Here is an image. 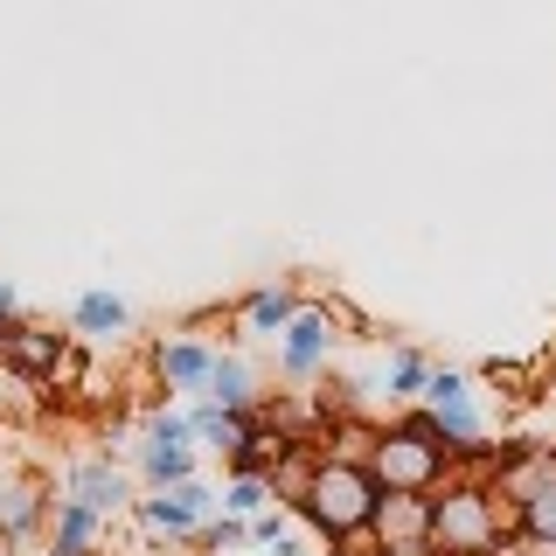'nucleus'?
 <instances>
[{
    "label": "nucleus",
    "instance_id": "nucleus-13",
    "mask_svg": "<svg viewBox=\"0 0 556 556\" xmlns=\"http://www.w3.org/2000/svg\"><path fill=\"white\" fill-rule=\"evenodd\" d=\"M257 369L237 355V348H216V362H208V382H202V404L216 410H257Z\"/></svg>",
    "mask_w": 556,
    "mask_h": 556
},
{
    "label": "nucleus",
    "instance_id": "nucleus-9",
    "mask_svg": "<svg viewBox=\"0 0 556 556\" xmlns=\"http://www.w3.org/2000/svg\"><path fill=\"white\" fill-rule=\"evenodd\" d=\"M300 306H306V292L292 286V278H265L257 292L237 300V341H278Z\"/></svg>",
    "mask_w": 556,
    "mask_h": 556
},
{
    "label": "nucleus",
    "instance_id": "nucleus-16",
    "mask_svg": "<svg viewBox=\"0 0 556 556\" xmlns=\"http://www.w3.org/2000/svg\"><path fill=\"white\" fill-rule=\"evenodd\" d=\"M271 480H223V494H216V515H230V521H251V515H265L271 508Z\"/></svg>",
    "mask_w": 556,
    "mask_h": 556
},
{
    "label": "nucleus",
    "instance_id": "nucleus-4",
    "mask_svg": "<svg viewBox=\"0 0 556 556\" xmlns=\"http://www.w3.org/2000/svg\"><path fill=\"white\" fill-rule=\"evenodd\" d=\"M216 515V486L208 480H181V486H153V494L132 501V529L153 535V543H195Z\"/></svg>",
    "mask_w": 556,
    "mask_h": 556
},
{
    "label": "nucleus",
    "instance_id": "nucleus-21",
    "mask_svg": "<svg viewBox=\"0 0 556 556\" xmlns=\"http://www.w3.org/2000/svg\"><path fill=\"white\" fill-rule=\"evenodd\" d=\"M515 556H556V535H521Z\"/></svg>",
    "mask_w": 556,
    "mask_h": 556
},
{
    "label": "nucleus",
    "instance_id": "nucleus-11",
    "mask_svg": "<svg viewBox=\"0 0 556 556\" xmlns=\"http://www.w3.org/2000/svg\"><path fill=\"white\" fill-rule=\"evenodd\" d=\"M70 334L91 341V348H112V341L132 334V306L118 300L112 286H91V292H77V306H70Z\"/></svg>",
    "mask_w": 556,
    "mask_h": 556
},
{
    "label": "nucleus",
    "instance_id": "nucleus-17",
    "mask_svg": "<svg viewBox=\"0 0 556 556\" xmlns=\"http://www.w3.org/2000/svg\"><path fill=\"white\" fill-rule=\"evenodd\" d=\"M417 404H425V410H466V404H473V376H466V369H439V362H431V382H425Z\"/></svg>",
    "mask_w": 556,
    "mask_h": 556
},
{
    "label": "nucleus",
    "instance_id": "nucleus-18",
    "mask_svg": "<svg viewBox=\"0 0 556 556\" xmlns=\"http://www.w3.org/2000/svg\"><path fill=\"white\" fill-rule=\"evenodd\" d=\"M278 535H292V508L278 501V508H265V515H251L243 521V543H257V549H271Z\"/></svg>",
    "mask_w": 556,
    "mask_h": 556
},
{
    "label": "nucleus",
    "instance_id": "nucleus-2",
    "mask_svg": "<svg viewBox=\"0 0 556 556\" xmlns=\"http://www.w3.org/2000/svg\"><path fill=\"white\" fill-rule=\"evenodd\" d=\"M425 549L431 556H494L501 549V508L486 486H445V494H425Z\"/></svg>",
    "mask_w": 556,
    "mask_h": 556
},
{
    "label": "nucleus",
    "instance_id": "nucleus-15",
    "mask_svg": "<svg viewBox=\"0 0 556 556\" xmlns=\"http://www.w3.org/2000/svg\"><path fill=\"white\" fill-rule=\"evenodd\" d=\"M425 382H431V355H425V348L396 341L390 355H382V376H376V390L390 396V404H417V396H425Z\"/></svg>",
    "mask_w": 556,
    "mask_h": 556
},
{
    "label": "nucleus",
    "instance_id": "nucleus-19",
    "mask_svg": "<svg viewBox=\"0 0 556 556\" xmlns=\"http://www.w3.org/2000/svg\"><path fill=\"white\" fill-rule=\"evenodd\" d=\"M243 543V521H230V515H208V529L195 535V549H237Z\"/></svg>",
    "mask_w": 556,
    "mask_h": 556
},
{
    "label": "nucleus",
    "instance_id": "nucleus-7",
    "mask_svg": "<svg viewBox=\"0 0 556 556\" xmlns=\"http://www.w3.org/2000/svg\"><path fill=\"white\" fill-rule=\"evenodd\" d=\"M63 494L70 501H84V508H98L104 521H118V515H132V501H139V480L126 473L118 459H70L63 466Z\"/></svg>",
    "mask_w": 556,
    "mask_h": 556
},
{
    "label": "nucleus",
    "instance_id": "nucleus-1",
    "mask_svg": "<svg viewBox=\"0 0 556 556\" xmlns=\"http://www.w3.org/2000/svg\"><path fill=\"white\" fill-rule=\"evenodd\" d=\"M376 501H382V486L376 473L362 459H313V473L300 486V501H292V515L306 521V529H320L327 543H355L362 529L376 521Z\"/></svg>",
    "mask_w": 556,
    "mask_h": 556
},
{
    "label": "nucleus",
    "instance_id": "nucleus-23",
    "mask_svg": "<svg viewBox=\"0 0 556 556\" xmlns=\"http://www.w3.org/2000/svg\"><path fill=\"white\" fill-rule=\"evenodd\" d=\"M22 556H49V549H42V543H35V549H22Z\"/></svg>",
    "mask_w": 556,
    "mask_h": 556
},
{
    "label": "nucleus",
    "instance_id": "nucleus-22",
    "mask_svg": "<svg viewBox=\"0 0 556 556\" xmlns=\"http://www.w3.org/2000/svg\"><path fill=\"white\" fill-rule=\"evenodd\" d=\"M327 556H355V549H348V543H334V549H327Z\"/></svg>",
    "mask_w": 556,
    "mask_h": 556
},
{
    "label": "nucleus",
    "instance_id": "nucleus-8",
    "mask_svg": "<svg viewBox=\"0 0 556 556\" xmlns=\"http://www.w3.org/2000/svg\"><path fill=\"white\" fill-rule=\"evenodd\" d=\"M42 529H49V494H42V480L0 473V549L22 556V549L42 543Z\"/></svg>",
    "mask_w": 556,
    "mask_h": 556
},
{
    "label": "nucleus",
    "instance_id": "nucleus-20",
    "mask_svg": "<svg viewBox=\"0 0 556 556\" xmlns=\"http://www.w3.org/2000/svg\"><path fill=\"white\" fill-rule=\"evenodd\" d=\"M14 320H22V292L0 278V327H14Z\"/></svg>",
    "mask_w": 556,
    "mask_h": 556
},
{
    "label": "nucleus",
    "instance_id": "nucleus-6",
    "mask_svg": "<svg viewBox=\"0 0 556 556\" xmlns=\"http://www.w3.org/2000/svg\"><path fill=\"white\" fill-rule=\"evenodd\" d=\"M376 473L382 494H439V473H445V452H431V445H417L404 439V431H382V439L369 445V459H362Z\"/></svg>",
    "mask_w": 556,
    "mask_h": 556
},
{
    "label": "nucleus",
    "instance_id": "nucleus-12",
    "mask_svg": "<svg viewBox=\"0 0 556 556\" xmlns=\"http://www.w3.org/2000/svg\"><path fill=\"white\" fill-rule=\"evenodd\" d=\"M208 362H216V341H195V334H174L153 348V376L167 382V396H202Z\"/></svg>",
    "mask_w": 556,
    "mask_h": 556
},
{
    "label": "nucleus",
    "instance_id": "nucleus-14",
    "mask_svg": "<svg viewBox=\"0 0 556 556\" xmlns=\"http://www.w3.org/2000/svg\"><path fill=\"white\" fill-rule=\"evenodd\" d=\"M181 417H188V439H195V445H216V452H230V445H243L257 431V410H216V404H202V396Z\"/></svg>",
    "mask_w": 556,
    "mask_h": 556
},
{
    "label": "nucleus",
    "instance_id": "nucleus-5",
    "mask_svg": "<svg viewBox=\"0 0 556 556\" xmlns=\"http://www.w3.org/2000/svg\"><path fill=\"white\" fill-rule=\"evenodd\" d=\"M334 306H320V300H306L300 313L286 320V334L271 341V362H278V376L286 382H320V376H334Z\"/></svg>",
    "mask_w": 556,
    "mask_h": 556
},
{
    "label": "nucleus",
    "instance_id": "nucleus-3",
    "mask_svg": "<svg viewBox=\"0 0 556 556\" xmlns=\"http://www.w3.org/2000/svg\"><path fill=\"white\" fill-rule=\"evenodd\" d=\"M132 480L147 486H181V480H202L195 473V439H188V417L181 410H147V425H139L132 439Z\"/></svg>",
    "mask_w": 556,
    "mask_h": 556
},
{
    "label": "nucleus",
    "instance_id": "nucleus-10",
    "mask_svg": "<svg viewBox=\"0 0 556 556\" xmlns=\"http://www.w3.org/2000/svg\"><path fill=\"white\" fill-rule=\"evenodd\" d=\"M104 535H112V521L98 508H84V501H49V529H42V549L49 556H98Z\"/></svg>",
    "mask_w": 556,
    "mask_h": 556
}]
</instances>
